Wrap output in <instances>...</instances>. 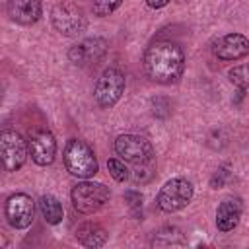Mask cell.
Returning <instances> with one entry per match:
<instances>
[{
  "label": "cell",
  "mask_w": 249,
  "mask_h": 249,
  "mask_svg": "<svg viewBox=\"0 0 249 249\" xmlns=\"http://www.w3.org/2000/svg\"><path fill=\"white\" fill-rule=\"evenodd\" d=\"M144 72L156 84H175L185 70L183 49L173 41H156L144 51Z\"/></svg>",
  "instance_id": "6da1fadb"
},
{
  "label": "cell",
  "mask_w": 249,
  "mask_h": 249,
  "mask_svg": "<svg viewBox=\"0 0 249 249\" xmlns=\"http://www.w3.org/2000/svg\"><path fill=\"white\" fill-rule=\"evenodd\" d=\"M64 167L70 175L80 179H89L97 173L99 163L91 146L80 138H70L64 146Z\"/></svg>",
  "instance_id": "7a4b0ae2"
},
{
  "label": "cell",
  "mask_w": 249,
  "mask_h": 249,
  "mask_svg": "<svg viewBox=\"0 0 249 249\" xmlns=\"http://www.w3.org/2000/svg\"><path fill=\"white\" fill-rule=\"evenodd\" d=\"M70 198H72V206L80 214H93L105 206V202L111 198V191L103 183L84 179L82 183L72 187Z\"/></svg>",
  "instance_id": "3957f363"
},
{
  "label": "cell",
  "mask_w": 249,
  "mask_h": 249,
  "mask_svg": "<svg viewBox=\"0 0 249 249\" xmlns=\"http://www.w3.org/2000/svg\"><path fill=\"white\" fill-rule=\"evenodd\" d=\"M51 23L53 27L64 35V37H76L80 35L86 25H88V19H86V14L84 10L74 4V2H58L53 6L51 10Z\"/></svg>",
  "instance_id": "277c9868"
},
{
  "label": "cell",
  "mask_w": 249,
  "mask_h": 249,
  "mask_svg": "<svg viewBox=\"0 0 249 249\" xmlns=\"http://www.w3.org/2000/svg\"><path fill=\"white\" fill-rule=\"evenodd\" d=\"M193 195H195L193 183L185 177H175V179H169L167 183H163V187L158 193L156 202L161 212L171 214V212L185 208L193 200Z\"/></svg>",
  "instance_id": "5b68a950"
},
{
  "label": "cell",
  "mask_w": 249,
  "mask_h": 249,
  "mask_svg": "<svg viewBox=\"0 0 249 249\" xmlns=\"http://www.w3.org/2000/svg\"><path fill=\"white\" fill-rule=\"evenodd\" d=\"M124 74L119 70V68H105L101 72V76L97 78L95 82V88H93V97L97 101L99 107L103 109H109L113 107L124 93Z\"/></svg>",
  "instance_id": "8992f818"
},
{
  "label": "cell",
  "mask_w": 249,
  "mask_h": 249,
  "mask_svg": "<svg viewBox=\"0 0 249 249\" xmlns=\"http://www.w3.org/2000/svg\"><path fill=\"white\" fill-rule=\"evenodd\" d=\"M115 154L132 163V165H142L154 161V148L152 144L138 134H121L115 138Z\"/></svg>",
  "instance_id": "52a82bcc"
},
{
  "label": "cell",
  "mask_w": 249,
  "mask_h": 249,
  "mask_svg": "<svg viewBox=\"0 0 249 249\" xmlns=\"http://www.w3.org/2000/svg\"><path fill=\"white\" fill-rule=\"evenodd\" d=\"M0 154L6 171H18L29 154V144L16 130H4L0 134Z\"/></svg>",
  "instance_id": "ba28073f"
},
{
  "label": "cell",
  "mask_w": 249,
  "mask_h": 249,
  "mask_svg": "<svg viewBox=\"0 0 249 249\" xmlns=\"http://www.w3.org/2000/svg\"><path fill=\"white\" fill-rule=\"evenodd\" d=\"M6 220L12 228L16 230H25L31 226L33 216H35V202L29 195L25 193H16L10 195L6 200Z\"/></svg>",
  "instance_id": "9c48e42d"
},
{
  "label": "cell",
  "mask_w": 249,
  "mask_h": 249,
  "mask_svg": "<svg viewBox=\"0 0 249 249\" xmlns=\"http://www.w3.org/2000/svg\"><path fill=\"white\" fill-rule=\"evenodd\" d=\"M29 156L31 160L45 167V165H51L54 161V156H56V140L53 136L51 130L47 128H41V130H35L29 138Z\"/></svg>",
  "instance_id": "30bf717a"
},
{
  "label": "cell",
  "mask_w": 249,
  "mask_h": 249,
  "mask_svg": "<svg viewBox=\"0 0 249 249\" xmlns=\"http://www.w3.org/2000/svg\"><path fill=\"white\" fill-rule=\"evenodd\" d=\"M105 53H107V41L101 37H89V39H84L82 43L70 47L68 58L76 66H86V64L101 60L105 56Z\"/></svg>",
  "instance_id": "8fae6325"
},
{
  "label": "cell",
  "mask_w": 249,
  "mask_h": 249,
  "mask_svg": "<svg viewBox=\"0 0 249 249\" xmlns=\"http://www.w3.org/2000/svg\"><path fill=\"white\" fill-rule=\"evenodd\" d=\"M212 51L220 60H239L249 54V39L241 33H228L214 43Z\"/></svg>",
  "instance_id": "7c38bea8"
},
{
  "label": "cell",
  "mask_w": 249,
  "mask_h": 249,
  "mask_svg": "<svg viewBox=\"0 0 249 249\" xmlns=\"http://www.w3.org/2000/svg\"><path fill=\"white\" fill-rule=\"evenodd\" d=\"M6 12L12 21L19 25H33L43 14L41 0H8Z\"/></svg>",
  "instance_id": "4fadbf2b"
},
{
  "label": "cell",
  "mask_w": 249,
  "mask_h": 249,
  "mask_svg": "<svg viewBox=\"0 0 249 249\" xmlns=\"http://www.w3.org/2000/svg\"><path fill=\"white\" fill-rule=\"evenodd\" d=\"M241 212H243V202H241L239 196L224 198L216 208V228H218V231H224V233L231 231L239 224Z\"/></svg>",
  "instance_id": "5bb4252c"
},
{
  "label": "cell",
  "mask_w": 249,
  "mask_h": 249,
  "mask_svg": "<svg viewBox=\"0 0 249 249\" xmlns=\"http://www.w3.org/2000/svg\"><path fill=\"white\" fill-rule=\"evenodd\" d=\"M76 239L84 247H103L107 243V231L93 222H86L76 230Z\"/></svg>",
  "instance_id": "9a60e30c"
},
{
  "label": "cell",
  "mask_w": 249,
  "mask_h": 249,
  "mask_svg": "<svg viewBox=\"0 0 249 249\" xmlns=\"http://www.w3.org/2000/svg\"><path fill=\"white\" fill-rule=\"evenodd\" d=\"M154 247H185L187 239L181 233L179 228L175 226H163L161 230H158L150 241Z\"/></svg>",
  "instance_id": "2e32d148"
},
{
  "label": "cell",
  "mask_w": 249,
  "mask_h": 249,
  "mask_svg": "<svg viewBox=\"0 0 249 249\" xmlns=\"http://www.w3.org/2000/svg\"><path fill=\"white\" fill-rule=\"evenodd\" d=\"M39 210H41V214H43V218H45L47 224L56 226V224L62 222L64 208H62V204H60V200H58L56 196H53V195H43V196L39 198Z\"/></svg>",
  "instance_id": "e0dca14e"
},
{
  "label": "cell",
  "mask_w": 249,
  "mask_h": 249,
  "mask_svg": "<svg viewBox=\"0 0 249 249\" xmlns=\"http://www.w3.org/2000/svg\"><path fill=\"white\" fill-rule=\"evenodd\" d=\"M228 78H230V82H231L237 89L247 91V89H249V62H247V64H237V66H233V68L228 72Z\"/></svg>",
  "instance_id": "ac0fdd59"
},
{
  "label": "cell",
  "mask_w": 249,
  "mask_h": 249,
  "mask_svg": "<svg viewBox=\"0 0 249 249\" xmlns=\"http://www.w3.org/2000/svg\"><path fill=\"white\" fill-rule=\"evenodd\" d=\"M121 4H123V0H91V12H93L97 18H107V16L113 14Z\"/></svg>",
  "instance_id": "d6986e66"
},
{
  "label": "cell",
  "mask_w": 249,
  "mask_h": 249,
  "mask_svg": "<svg viewBox=\"0 0 249 249\" xmlns=\"http://www.w3.org/2000/svg\"><path fill=\"white\" fill-rule=\"evenodd\" d=\"M107 169H109L111 177H113L115 181H119V183H123V181L128 179V169H126V165H124V160H119V158L107 160Z\"/></svg>",
  "instance_id": "ffe728a7"
},
{
  "label": "cell",
  "mask_w": 249,
  "mask_h": 249,
  "mask_svg": "<svg viewBox=\"0 0 249 249\" xmlns=\"http://www.w3.org/2000/svg\"><path fill=\"white\" fill-rule=\"evenodd\" d=\"M124 200H126V206L130 208V212L134 214V216H138L140 214V208H142V195L138 193V191H126L124 193Z\"/></svg>",
  "instance_id": "44dd1931"
},
{
  "label": "cell",
  "mask_w": 249,
  "mask_h": 249,
  "mask_svg": "<svg viewBox=\"0 0 249 249\" xmlns=\"http://www.w3.org/2000/svg\"><path fill=\"white\" fill-rule=\"evenodd\" d=\"M226 177H228V171H226L224 167H222V169H218V171L214 173V177H212V187H214V189H220V187L224 185Z\"/></svg>",
  "instance_id": "7402d4cb"
},
{
  "label": "cell",
  "mask_w": 249,
  "mask_h": 249,
  "mask_svg": "<svg viewBox=\"0 0 249 249\" xmlns=\"http://www.w3.org/2000/svg\"><path fill=\"white\" fill-rule=\"evenodd\" d=\"M171 0H146V4L150 6V8H154V10H160V8H163V6H167Z\"/></svg>",
  "instance_id": "603a6c76"
}]
</instances>
